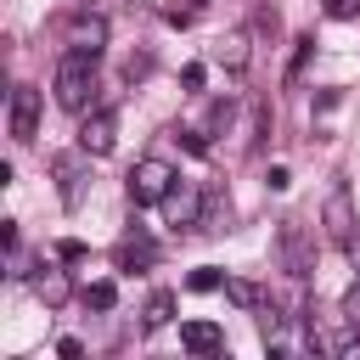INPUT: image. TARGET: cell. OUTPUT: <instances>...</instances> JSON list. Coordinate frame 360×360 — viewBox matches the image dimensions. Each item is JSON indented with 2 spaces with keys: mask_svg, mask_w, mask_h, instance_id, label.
Returning <instances> with one entry per match:
<instances>
[{
  "mask_svg": "<svg viewBox=\"0 0 360 360\" xmlns=\"http://www.w3.org/2000/svg\"><path fill=\"white\" fill-rule=\"evenodd\" d=\"M68 45H73V51H90V56H101V45H107V22H101V17H73V28H68Z\"/></svg>",
  "mask_w": 360,
  "mask_h": 360,
  "instance_id": "11",
  "label": "cell"
},
{
  "mask_svg": "<svg viewBox=\"0 0 360 360\" xmlns=\"http://www.w3.org/2000/svg\"><path fill=\"white\" fill-rule=\"evenodd\" d=\"M152 259H158V248L146 236H124L118 242V270H135V264H152Z\"/></svg>",
  "mask_w": 360,
  "mask_h": 360,
  "instance_id": "15",
  "label": "cell"
},
{
  "mask_svg": "<svg viewBox=\"0 0 360 360\" xmlns=\"http://www.w3.org/2000/svg\"><path fill=\"white\" fill-rule=\"evenodd\" d=\"M343 253H349V264H354V276H360V236H354V242H349Z\"/></svg>",
  "mask_w": 360,
  "mask_h": 360,
  "instance_id": "27",
  "label": "cell"
},
{
  "mask_svg": "<svg viewBox=\"0 0 360 360\" xmlns=\"http://www.w3.org/2000/svg\"><path fill=\"white\" fill-rule=\"evenodd\" d=\"M208 56H214L225 73H242L253 51H248V34H225V39H214V51H208Z\"/></svg>",
  "mask_w": 360,
  "mask_h": 360,
  "instance_id": "12",
  "label": "cell"
},
{
  "mask_svg": "<svg viewBox=\"0 0 360 360\" xmlns=\"http://www.w3.org/2000/svg\"><path fill=\"white\" fill-rule=\"evenodd\" d=\"M343 321H349V326H360V276H354V287L343 292Z\"/></svg>",
  "mask_w": 360,
  "mask_h": 360,
  "instance_id": "20",
  "label": "cell"
},
{
  "mask_svg": "<svg viewBox=\"0 0 360 360\" xmlns=\"http://www.w3.org/2000/svg\"><path fill=\"white\" fill-rule=\"evenodd\" d=\"M84 158H90L84 146L56 158V186H62V202H68V208H79V197H84Z\"/></svg>",
  "mask_w": 360,
  "mask_h": 360,
  "instance_id": "9",
  "label": "cell"
},
{
  "mask_svg": "<svg viewBox=\"0 0 360 360\" xmlns=\"http://www.w3.org/2000/svg\"><path fill=\"white\" fill-rule=\"evenodd\" d=\"M174 180H180V174H174L163 158H141V163L129 169V202H135V208H152V202H163V197L174 191Z\"/></svg>",
  "mask_w": 360,
  "mask_h": 360,
  "instance_id": "2",
  "label": "cell"
},
{
  "mask_svg": "<svg viewBox=\"0 0 360 360\" xmlns=\"http://www.w3.org/2000/svg\"><path fill=\"white\" fill-rule=\"evenodd\" d=\"M225 298H231L236 309H259V304H264V287L248 281V276H225Z\"/></svg>",
  "mask_w": 360,
  "mask_h": 360,
  "instance_id": "14",
  "label": "cell"
},
{
  "mask_svg": "<svg viewBox=\"0 0 360 360\" xmlns=\"http://www.w3.org/2000/svg\"><path fill=\"white\" fill-rule=\"evenodd\" d=\"M326 6V17L332 22H349V17H360V0H321Z\"/></svg>",
  "mask_w": 360,
  "mask_h": 360,
  "instance_id": "19",
  "label": "cell"
},
{
  "mask_svg": "<svg viewBox=\"0 0 360 360\" xmlns=\"http://www.w3.org/2000/svg\"><path fill=\"white\" fill-rule=\"evenodd\" d=\"M39 135V90L17 84L11 90V141H34Z\"/></svg>",
  "mask_w": 360,
  "mask_h": 360,
  "instance_id": "6",
  "label": "cell"
},
{
  "mask_svg": "<svg viewBox=\"0 0 360 360\" xmlns=\"http://www.w3.org/2000/svg\"><path fill=\"white\" fill-rule=\"evenodd\" d=\"M197 6H208V0H197Z\"/></svg>",
  "mask_w": 360,
  "mask_h": 360,
  "instance_id": "28",
  "label": "cell"
},
{
  "mask_svg": "<svg viewBox=\"0 0 360 360\" xmlns=\"http://www.w3.org/2000/svg\"><path fill=\"white\" fill-rule=\"evenodd\" d=\"M309 45H315V39H309V34H304V39H298V51H292V73H298V68H304V62H309Z\"/></svg>",
  "mask_w": 360,
  "mask_h": 360,
  "instance_id": "25",
  "label": "cell"
},
{
  "mask_svg": "<svg viewBox=\"0 0 360 360\" xmlns=\"http://www.w3.org/2000/svg\"><path fill=\"white\" fill-rule=\"evenodd\" d=\"M56 253H62L68 264H79V259H84V242H73V236H68V242H56Z\"/></svg>",
  "mask_w": 360,
  "mask_h": 360,
  "instance_id": "23",
  "label": "cell"
},
{
  "mask_svg": "<svg viewBox=\"0 0 360 360\" xmlns=\"http://www.w3.org/2000/svg\"><path fill=\"white\" fill-rule=\"evenodd\" d=\"M180 343H186L191 354H219V349H225V332H219L214 321H186V326H180Z\"/></svg>",
  "mask_w": 360,
  "mask_h": 360,
  "instance_id": "10",
  "label": "cell"
},
{
  "mask_svg": "<svg viewBox=\"0 0 360 360\" xmlns=\"http://www.w3.org/2000/svg\"><path fill=\"white\" fill-rule=\"evenodd\" d=\"M163 214H169L174 231H180V225H197V219H202V191H197L191 180H174V191L163 197Z\"/></svg>",
  "mask_w": 360,
  "mask_h": 360,
  "instance_id": "7",
  "label": "cell"
},
{
  "mask_svg": "<svg viewBox=\"0 0 360 360\" xmlns=\"http://www.w3.org/2000/svg\"><path fill=\"white\" fill-rule=\"evenodd\" d=\"M197 231H208V236L231 231V202H225L219 191H202V219H197Z\"/></svg>",
  "mask_w": 360,
  "mask_h": 360,
  "instance_id": "13",
  "label": "cell"
},
{
  "mask_svg": "<svg viewBox=\"0 0 360 360\" xmlns=\"http://www.w3.org/2000/svg\"><path fill=\"white\" fill-rule=\"evenodd\" d=\"M79 146H84L90 158H107V152L118 146V118H112V107L84 112V124H79Z\"/></svg>",
  "mask_w": 360,
  "mask_h": 360,
  "instance_id": "5",
  "label": "cell"
},
{
  "mask_svg": "<svg viewBox=\"0 0 360 360\" xmlns=\"http://www.w3.org/2000/svg\"><path fill=\"white\" fill-rule=\"evenodd\" d=\"M186 287H191V292H219V287H225V270L202 264V270H191V276H186Z\"/></svg>",
  "mask_w": 360,
  "mask_h": 360,
  "instance_id": "17",
  "label": "cell"
},
{
  "mask_svg": "<svg viewBox=\"0 0 360 360\" xmlns=\"http://www.w3.org/2000/svg\"><path fill=\"white\" fill-rule=\"evenodd\" d=\"M84 304H90V309H112V304H118V287H112V281H90V287H84Z\"/></svg>",
  "mask_w": 360,
  "mask_h": 360,
  "instance_id": "18",
  "label": "cell"
},
{
  "mask_svg": "<svg viewBox=\"0 0 360 360\" xmlns=\"http://www.w3.org/2000/svg\"><path fill=\"white\" fill-rule=\"evenodd\" d=\"M321 225H326V236H332L338 248H349V242L360 236V219H354V197H349V186H332V191H326Z\"/></svg>",
  "mask_w": 360,
  "mask_h": 360,
  "instance_id": "3",
  "label": "cell"
},
{
  "mask_svg": "<svg viewBox=\"0 0 360 360\" xmlns=\"http://www.w3.org/2000/svg\"><path fill=\"white\" fill-rule=\"evenodd\" d=\"M56 354H62V360H79V354H84V343H79V338H62V343H56Z\"/></svg>",
  "mask_w": 360,
  "mask_h": 360,
  "instance_id": "24",
  "label": "cell"
},
{
  "mask_svg": "<svg viewBox=\"0 0 360 360\" xmlns=\"http://www.w3.org/2000/svg\"><path fill=\"white\" fill-rule=\"evenodd\" d=\"M276 242H281V270H287V276H309V270H315V248H309L304 219H281Z\"/></svg>",
  "mask_w": 360,
  "mask_h": 360,
  "instance_id": "4",
  "label": "cell"
},
{
  "mask_svg": "<svg viewBox=\"0 0 360 360\" xmlns=\"http://www.w3.org/2000/svg\"><path fill=\"white\" fill-rule=\"evenodd\" d=\"M90 90H96V56L68 45L62 62H56V101H62L68 112H84V107H90Z\"/></svg>",
  "mask_w": 360,
  "mask_h": 360,
  "instance_id": "1",
  "label": "cell"
},
{
  "mask_svg": "<svg viewBox=\"0 0 360 360\" xmlns=\"http://www.w3.org/2000/svg\"><path fill=\"white\" fill-rule=\"evenodd\" d=\"M287 186H292V174H287V169L276 163V169H270V191H287Z\"/></svg>",
  "mask_w": 360,
  "mask_h": 360,
  "instance_id": "26",
  "label": "cell"
},
{
  "mask_svg": "<svg viewBox=\"0 0 360 360\" xmlns=\"http://www.w3.org/2000/svg\"><path fill=\"white\" fill-rule=\"evenodd\" d=\"M180 146H186V152H197V158H202V152H208V141H202V135H197V129H180Z\"/></svg>",
  "mask_w": 360,
  "mask_h": 360,
  "instance_id": "22",
  "label": "cell"
},
{
  "mask_svg": "<svg viewBox=\"0 0 360 360\" xmlns=\"http://www.w3.org/2000/svg\"><path fill=\"white\" fill-rule=\"evenodd\" d=\"M169 315H174V292H152V298H146L141 326H146V332H158V326H169Z\"/></svg>",
  "mask_w": 360,
  "mask_h": 360,
  "instance_id": "16",
  "label": "cell"
},
{
  "mask_svg": "<svg viewBox=\"0 0 360 360\" xmlns=\"http://www.w3.org/2000/svg\"><path fill=\"white\" fill-rule=\"evenodd\" d=\"M28 287H34V298L45 304V309H62L68 304V270H56V264H39V270H28Z\"/></svg>",
  "mask_w": 360,
  "mask_h": 360,
  "instance_id": "8",
  "label": "cell"
},
{
  "mask_svg": "<svg viewBox=\"0 0 360 360\" xmlns=\"http://www.w3.org/2000/svg\"><path fill=\"white\" fill-rule=\"evenodd\" d=\"M202 79H208V68H202V62H191V68L180 73V84H186V90H202Z\"/></svg>",
  "mask_w": 360,
  "mask_h": 360,
  "instance_id": "21",
  "label": "cell"
}]
</instances>
